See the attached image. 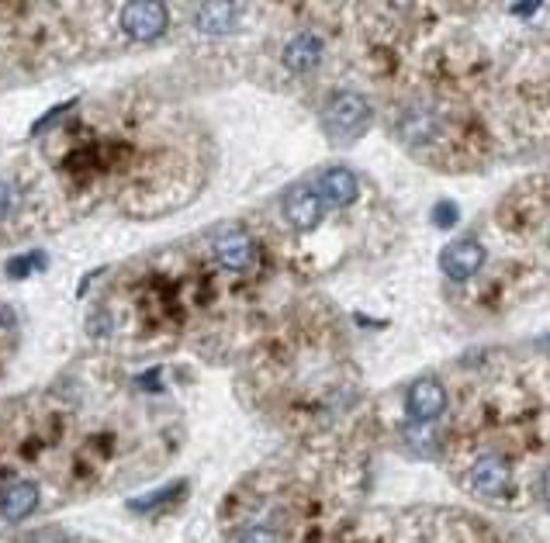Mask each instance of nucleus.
I'll return each instance as SVG.
<instances>
[{"label": "nucleus", "mask_w": 550, "mask_h": 543, "mask_svg": "<svg viewBox=\"0 0 550 543\" xmlns=\"http://www.w3.org/2000/svg\"><path fill=\"white\" fill-rule=\"evenodd\" d=\"M443 409H447V391H443L440 381H433V377H423V381H416L409 388V412H412V419L429 422V419L440 416Z\"/></svg>", "instance_id": "7"}, {"label": "nucleus", "mask_w": 550, "mask_h": 543, "mask_svg": "<svg viewBox=\"0 0 550 543\" xmlns=\"http://www.w3.org/2000/svg\"><path fill=\"white\" fill-rule=\"evenodd\" d=\"M481 263H485V246H481L478 239H457V243H450L447 250L440 253L443 274L454 277V281L474 277L481 270Z\"/></svg>", "instance_id": "5"}, {"label": "nucleus", "mask_w": 550, "mask_h": 543, "mask_svg": "<svg viewBox=\"0 0 550 543\" xmlns=\"http://www.w3.org/2000/svg\"><path fill=\"white\" fill-rule=\"evenodd\" d=\"M122 28L128 39L135 42H153L167 32V7L153 4V0H139V4L122 7Z\"/></svg>", "instance_id": "2"}, {"label": "nucleus", "mask_w": 550, "mask_h": 543, "mask_svg": "<svg viewBox=\"0 0 550 543\" xmlns=\"http://www.w3.org/2000/svg\"><path fill=\"white\" fill-rule=\"evenodd\" d=\"M467 485L485 499H502L512 488V464L502 457H481L467 474Z\"/></svg>", "instance_id": "3"}, {"label": "nucleus", "mask_w": 550, "mask_h": 543, "mask_svg": "<svg viewBox=\"0 0 550 543\" xmlns=\"http://www.w3.org/2000/svg\"><path fill=\"white\" fill-rule=\"evenodd\" d=\"M457 222V208L454 205H440V208H436V225H440V229H443V225H454Z\"/></svg>", "instance_id": "15"}, {"label": "nucleus", "mask_w": 550, "mask_h": 543, "mask_svg": "<svg viewBox=\"0 0 550 543\" xmlns=\"http://www.w3.org/2000/svg\"><path fill=\"white\" fill-rule=\"evenodd\" d=\"M236 4H201L198 14H194V25L201 28L205 35H225L236 28Z\"/></svg>", "instance_id": "11"}, {"label": "nucleus", "mask_w": 550, "mask_h": 543, "mask_svg": "<svg viewBox=\"0 0 550 543\" xmlns=\"http://www.w3.org/2000/svg\"><path fill=\"white\" fill-rule=\"evenodd\" d=\"M180 488H184V481H177V485L160 488V492L146 495V499H132V502H128V509H135V512H149V509H156V505H163L167 499H173V495H180Z\"/></svg>", "instance_id": "12"}, {"label": "nucleus", "mask_w": 550, "mask_h": 543, "mask_svg": "<svg viewBox=\"0 0 550 543\" xmlns=\"http://www.w3.org/2000/svg\"><path fill=\"white\" fill-rule=\"evenodd\" d=\"M284 66H288L291 73H298V77H305V73H315L322 63V39L319 35H298V39H291L284 45Z\"/></svg>", "instance_id": "9"}, {"label": "nucleus", "mask_w": 550, "mask_h": 543, "mask_svg": "<svg viewBox=\"0 0 550 543\" xmlns=\"http://www.w3.org/2000/svg\"><path fill=\"white\" fill-rule=\"evenodd\" d=\"M322 205H333V208H350L353 201L360 198V180L357 173H350L346 167H333L319 177V191Z\"/></svg>", "instance_id": "6"}, {"label": "nucleus", "mask_w": 550, "mask_h": 543, "mask_svg": "<svg viewBox=\"0 0 550 543\" xmlns=\"http://www.w3.org/2000/svg\"><path fill=\"white\" fill-rule=\"evenodd\" d=\"M284 218L295 225L298 232H312L322 222V198L315 194V187L295 184L284 194Z\"/></svg>", "instance_id": "4"}, {"label": "nucleus", "mask_w": 550, "mask_h": 543, "mask_svg": "<svg viewBox=\"0 0 550 543\" xmlns=\"http://www.w3.org/2000/svg\"><path fill=\"white\" fill-rule=\"evenodd\" d=\"M45 263V253H28V256H18V260L7 263V274L11 277H25L32 274V270H39Z\"/></svg>", "instance_id": "13"}, {"label": "nucleus", "mask_w": 550, "mask_h": 543, "mask_svg": "<svg viewBox=\"0 0 550 543\" xmlns=\"http://www.w3.org/2000/svg\"><path fill=\"white\" fill-rule=\"evenodd\" d=\"M0 319H4V312H0Z\"/></svg>", "instance_id": "17"}, {"label": "nucleus", "mask_w": 550, "mask_h": 543, "mask_svg": "<svg viewBox=\"0 0 550 543\" xmlns=\"http://www.w3.org/2000/svg\"><path fill=\"white\" fill-rule=\"evenodd\" d=\"M35 505H39V488H35L32 481H18V485H11L0 495V516L18 523V519L32 516Z\"/></svg>", "instance_id": "10"}, {"label": "nucleus", "mask_w": 550, "mask_h": 543, "mask_svg": "<svg viewBox=\"0 0 550 543\" xmlns=\"http://www.w3.org/2000/svg\"><path fill=\"white\" fill-rule=\"evenodd\" d=\"M243 543H277V533H270V530H250L243 537Z\"/></svg>", "instance_id": "16"}, {"label": "nucleus", "mask_w": 550, "mask_h": 543, "mask_svg": "<svg viewBox=\"0 0 550 543\" xmlns=\"http://www.w3.org/2000/svg\"><path fill=\"white\" fill-rule=\"evenodd\" d=\"M11 208H14V184L0 180V218L11 215Z\"/></svg>", "instance_id": "14"}, {"label": "nucleus", "mask_w": 550, "mask_h": 543, "mask_svg": "<svg viewBox=\"0 0 550 543\" xmlns=\"http://www.w3.org/2000/svg\"><path fill=\"white\" fill-rule=\"evenodd\" d=\"M367 122H371V104L360 94H336L322 108V128L333 135L336 142H353L364 135Z\"/></svg>", "instance_id": "1"}, {"label": "nucleus", "mask_w": 550, "mask_h": 543, "mask_svg": "<svg viewBox=\"0 0 550 543\" xmlns=\"http://www.w3.org/2000/svg\"><path fill=\"white\" fill-rule=\"evenodd\" d=\"M215 260L229 270H250L256 263V246L246 232H225L215 239Z\"/></svg>", "instance_id": "8"}]
</instances>
